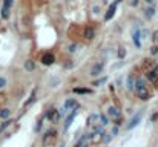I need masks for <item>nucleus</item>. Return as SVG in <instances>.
Segmentation results:
<instances>
[{
	"instance_id": "f257e3e1",
	"label": "nucleus",
	"mask_w": 158,
	"mask_h": 147,
	"mask_svg": "<svg viewBox=\"0 0 158 147\" xmlns=\"http://www.w3.org/2000/svg\"><path fill=\"white\" fill-rule=\"evenodd\" d=\"M12 5V0H5L3 2V8H2V18H6L9 17V8Z\"/></svg>"
},
{
	"instance_id": "f03ea898",
	"label": "nucleus",
	"mask_w": 158,
	"mask_h": 147,
	"mask_svg": "<svg viewBox=\"0 0 158 147\" xmlns=\"http://www.w3.org/2000/svg\"><path fill=\"white\" fill-rule=\"evenodd\" d=\"M118 3H120V0H115V2L109 6V11H108L106 17H104V20H111V18L114 17V14H115V8L118 6Z\"/></svg>"
},
{
	"instance_id": "7ed1b4c3",
	"label": "nucleus",
	"mask_w": 158,
	"mask_h": 147,
	"mask_svg": "<svg viewBox=\"0 0 158 147\" xmlns=\"http://www.w3.org/2000/svg\"><path fill=\"white\" fill-rule=\"evenodd\" d=\"M140 119H141V114H137V115H134V118L132 119H130V123L127 124V129H129V130H130V129H134V127H137L138 124H140Z\"/></svg>"
},
{
	"instance_id": "20e7f679",
	"label": "nucleus",
	"mask_w": 158,
	"mask_h": 147,
	"mask_svg": "<svg viewBox=\"0 0 158 147\" xmlns=\"http://www.w3.org/2000/svg\"><path fill=\"white\" fill-rule=\"evenodd\" d=\"M137 95H138V98H140V100H144V101L151 98V94L147 92V89H146V87L138 89V90H137Z\"/></svg>"
},
{
	"instance_id": "39448f33",
	"label": "nucleus",
	"mask_w": 158,
	"mask_h": 147,
	"mask_svg": "<svg viewBox=\"0 0 158 147\" xmlns=\"http://www.w3.org/2000/svg\"><path fill=\"white\" fill-rule=\"evenodd\" d=\"M101 71H103V64H101V63H97V64H94V66H92L91 75L97 77V75H100V74H101Z\"/></svg>"
},
{
	"instance_id": "423d86ee",
	"label": "nucleus",
	"mask_w": 158,
	"mask_h": 147,
	"mask_svg": "<svg viewBox=\"0 0 158 147\" xmlns=\"http://www.w3.org/2000/svg\"><path fill=\"white\" fill-rule=\"evenodd\" d=\"M54 60H55V58H54V55H52V54H45V55L42 57V63H43V64H48V66L54 63Z\"/></svg>"
},
{
	"instance_id": "0eeeda50",
	"label": "nucleus",
	"mask_w": 158,
	"mask_h": 147,
	"mask_svg": "<svg viewBox=\"0 0 158 147\" xmlns=\"http://www.w3.org/2000/svg\"><path fill=\"white\" fill-rule=\"evenodd\" d=\"M46 118L52 119V121H57V119H58V114H57V110H55L54 107L49 109V110H48V114H46Z\"/></svg>"
},
{
	"instance_id": "6e6552de",
	"label": "nucleus",
	"mask_w": 158,
	"mask_h": 147,
	"mask_svg": "<svg viewBox=\"0 0 158 147\" xmlns=\"http://www.w3.org/2000/svg\"><path fill=\"white\" fill-rule=\"evenodd\" d=\"M77 115V107H74L72 109V112H71V115H69L68 118H66V123H65V129H68L69 126H71V123H72V119H74V116Z\"/></svg>"
},
{
	"instance_id": "1a4fd4ad",
	"label": "nucleus",
	"mask_w": 158,
	"mask_h": 147,
	"mask_svg": "<svg viewBox=\"0 0 158 147\" xmlns=\"http://www.w3.org/2000/svg\"><path fill=\"white\" fill-rule=\"evenodd\" d=\"M94 28H91V26H87L86 29H84V39H87V40H91V39H94Z\"/></svg>"
},
{
	"instance_id": "9d476101",
	"label": "nucleus",
	"mask_w": 158,
	"mask_h": 147,
	"mask_svg": "<svg viewBox=\"0 0 158 147\" xmlns=\"http://www.w3.org/2000/svg\"><path fill=\"white\" fill-rule=\"evenodd\" d=\"M147 78L151 80L152 83H158V72H157V71H151V72H147Z\"/></svg>"
},
{
	"instance_id": "9b49d317",
	"label": "nucleus",
	"mask_w": 158,
	"mask_h": 147,
	"mask_svg": "<svg viewBox=\"0 0 158 147\" xmlns=\"http://www.w3.org/2000/svg\"><path fill=\"white\" fill-rule=\"evenodd\" d=\"M126 84H127V89H129V90H134V89H135V80H134L132 75H129V77H127Z\"/></svg>"
},
{
	"instance_id": "f8f14e48",
	"label": "nucleus",
	"mask_w": 158,
	"mask_h": 147,
	"mask_svg": "<svg viewBox=\"0 0 158 147\" xmlns=\"http://www.w3.org/2000/svg\"><path fill=\"white\" fill-rule=\"evenodd\" d=\"M54 136H55V132H54V130H48V132L45 133V136H43V143H49Z\"/></svg>"
},
{
	"instance_id": "ddd939ff",
	"label": "nucleus",
	"mask_w": 158,
	"mask_h": 147,
	"mask_svg": "<svg viewBox=\"0 0 158 147\" xmlns=\"http://www.w3.org/2000/svg\"><path fill=\"white\" fill-rule=\"evenodd\" d=\"M75 104H77V103H75L74 100H66V101H65V110H68V109L72 110V107H75Z\"/></svg>"
},
{
	"instance_id": "4468645a",
	"label": "nucleus",
	"mask_w": 158,
	"mask_h": 147,
	"mask_svg": "<svg viewBox=\"0 0 158 147\" xmlns=\"http://www.w3.org/2000/svg\"><path fill=\"white\" fill-rule=\"evenodd\" d=\"M9 115H11V110L9 109H2V110H0V118H2V119H8V118H9Z\"/></svg>"
},
{
	"instance_id": "2eb2a0df",
	"label": "nucleus",
	"mask_w": 158,
	"mask_h": 147,
	"mask_svg": "<svg viewBox=\"0 0 158 147\" xmlns=\"http://www.w3.org/2000/svg\"><path fill=\"white\" fill-rule=\"evenodd\" d=\"M34 68H36V64H34V61H32V60H28V61H25V69H26V71L32 72V71H34Z\"/></svg>"
},
{
	"instance_id": "dca6fc26",
	"label": "nucleus",
	"mask_w": 158,
	"mask_h": 147,
	"mask_svg": "<svg viewBox=\"0 0 158 147\" xmlns=\"http://www.w3.org/2000/svg\"><path fill=\"white\" fill-rule=\"evenodd\" d=\"M144 15H146V18H152L155 15V9L154 8H147L144 11Z\"/></svg>"
},
{
	"instance_id": "f3484780",
	"label": "nucleus",
	"mask_w": 158,
	"mask_h": 147,
	"mask_svg": "<svg viewBox=\"0 0 158 147\" xmlns=\"http://www.w3.org/2000/svg\"><path fill=\"white\" fill-rule=\"evenodd\" d=\"M9 124H11V119H5V121L0 124V133H2L6 127H9Z\"/></svg>"
},
{
	"instance_id": "a211bd4d",
	"label": "nucleus",
	"mask_w": 158,
	"mask_h": 147,
	"mask_svg": "<svg viewBox=\"0 0 158 147\" xmlns=\"http://www.w3.org/2000/svg\"><path fill=\"white\" fill-rule=\"evenodd\" d=\"M132 39H134L135 46H138V48H140V31H135V32H134V37H132Z\"/></svg>"
},
{
	"instance_id": "6ab92c4d",
	"label": "nucleus",
	"mask_w": 158,
	"mask_h": 147,
	"mask_svg": "<svg viewBox=\"0 0 158 147\" xmlns=\"http://www.w3.org/2000/svg\"><path fill=\"white\" fill-rule=\"evenodd\" d=\"M74 92H75V94H91L89 89H83V87H82V89H80V87H75Z\"/></svg>"
},
{
	"instance_id": "aec40b11",
	"label": "nucleus",
	"mask_w": 158,
	"mask_h": 147,
	"mask_svg": "<svg viewBox=\"0 0 158 147\" xmlns=\"http://www.w3.org/2000/svg\"><path fill=\"white\" fill-rule=\"evenodd\" d=\"M108 114H109L111 116H118V110H117L115 107H109V110H108Z\"/></svg>"
},
{
	"instance_id": "412c9836",
	"label": "nucleus",
	"mask_w": 158,
	"mask_h": 147,
	"mask_svg": "<svg viewBox=\"0 0 158 147\" xmlns=\"http://www.w3.org/2000/svg\"><path fill=\"white\" fill-rule=\"evenodd\" d=\"M100 118H101V126H106V124H109V118H108L106 115H100Z\"/></svg>"
},
{
	"instance_id": "4be33fe9",
	"label": "nucleus",
	"mask_w": 158,
	"mask_h": 147,
	"mask_svg": "<svg viewBox=\"0 0 158 147\" xmlns=\"http://www.w3.org/2000/svg\"><path fill=\"white\" fill-rule=\"evenodd\" d=\"M6 86V78L5 77H0V89H3Z\"/></svg>"
},
{
	"instance_id": "5701e85b",
	"label": "nucleus",
	"mask_w": 158,
	"mask_h": 147,
	"mask_svg": "<svg viewBox=\"0 0 158 147\" xmlns=\"http://www.w3.org/2000/svg\"><path fill=\"white\" fill-rule=\"evenodd\" d=\"M98 118H100V115H97V114H95V115H92V116L89 118V121H94V124H95V123L98 121Z\"/></svg>"
},
{
	"instance_id": "b1692460",
	"label": "nucleus",
	"mask_w": 158,
	"mask_h": 147,
	"mask_svg": "<svg viewBox=\"0 0 158 147\" xmlns=\"http://www.w3.org/2000/svg\"><path fill=\"white\" fill-rule=\"evenodd\" d=\"M152 39H154V41H157V40H158V31L154 34V37H152Z\"/></svg>"
},
{
	"instance_id": "393cba45",
	"label": "nucleus",
	"mask_w": 158,
	"mask_h": 147,
	"mask_svg": "<svg viewBox=\"0 0 158 147\" xmlns=\"http://www.w3.org/2000/svg\"><path fill=\"white\" fill-rule=\"evenodd\" d=\"M118 55H120V57H125V49H120V52H118Z\"/></svg>"
},
{
	"instance_id": "a878e982",
	"label": "nucleus",
	"mask_w": 158,
	"mask_h": 147,
	"mask_svg": "<svg viewBox=\"0 0 158 147\" xmlns=\"http://www.w3.org/2000/svg\"><path fill=\"white\" fill-rule=\"evenodd\" d=\"M152 54H158V48H157V46H154V48H152Z\"/></svg>"
},
{
	"instance_id": "bb28decb",
	"label": "nucleus",
	"mask_w": 158,
	"mask_h": 147,
	"mask_svg": "<svg viewBox=\"0 0 158 147\" xmlns=\"http://www.w3.org/2000/svg\"><path fill=\"white\" fill-rule=\"evenodd\" d=\"M130 3H132L134 6H137V5H138V2H137V0H132V2H130Z\"/></svg>"
},
{
	"instance_id": "cd10ccee",
	"label": "nucleus",
	"mask_w": 158,
	"mask_h": 147,
	"mask_svg": "<svg viewBox=\"0 0 158 147\" xmlns=\"http://www.w3.org/2000/svg\"><path fill=\"white\" fill-rule=\"evenodd\" d=\"M155 119H158V114H157V115H154V116H152V121H155Z\"/></svg>"
}]
</instances>
